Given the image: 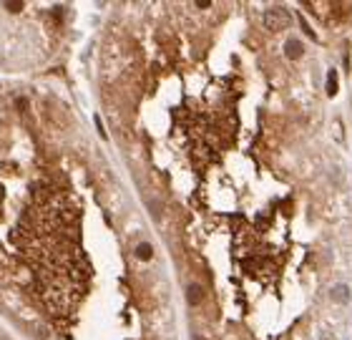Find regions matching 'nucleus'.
<instances>
[{
	"label": "nucleus",
	"instance_id": "nucleus-2",
	"mask_svg": "<svg viewBox=\"0 0 352 340\" xmlns=\"http://www.w3.org/2000/svg\"><path fill=\"white\" fill-rule=\"evenodd\" d=\"M302 53H304V48H302V43H299L297 38H289V40L284 43V56L292 58V61H295V58H299Z\"/></svg>",
	"mask_w": 352,
	"mask_h": 340
},
{
	"label": "nucleus",
	"instance_id": "nucleus-1",
	"mask_svg": "<svg viewBox=\"0 0 352 340\" xmlns=\"http://www.w3.org/2000/svg\"><path fill=\"white\" fill-rule=\"evenodd\" d=\"M292 23V16L282 8V5H274V8H269L267 13H264V25L269 28V31H284V28Z\"/></svg>",
	"mask_w": 352,
	"mask_h": 340
},
{
	"label": "nucleus",
	"instance_id": "nucleus-6",
	"mask_svg": "<svg viewBox=\"0 0 352 340\" xmlns=\"http://www.w3.org/2000/svg\"><path fill=\"white\" fill-rule=\"evenodd\" d=\"M334 295H337V298H340V300H345V298H347V290H345V287H340L337 292H332V298H334Z\"/></svg>",
	"mask_w": 352,
	"mask_h": 340
},
{
	"label": "nucleus",
	"instance_id": "nucleus-7",
	"mask_svg": "<svg viewBox=\"0 0 352 340\" xmlns=\"http://www.w3.org/2000/svg\"><path fill=\"white\" fill-rule=\"evenodd\" d=\"M20 8H23L20 3H8V10H20Z\"/></svg>",
	"mask_w": 352,
	"mask_h": 340
},
{
	"label": "nucleus",
	"instance_id": "nucleus-3",
	"mask_svg": "<svg viewBox=\"0 0 352 340\" xmlns=\"http://www.w3.org/2000/svg\"><path fill=\"white\" fill-rule=\"evenodd\" d=\"M186 298H189V302H192V305H199V302L204 300V292H201V287L194 283V285H189V290H186Z\"/></svg>",
	"mask_w": 352,
	"mask_h": 340
},
{
	"label": "nucleus",
	"instance_id": "nucleus-4",
	"mask_svg": "<svg viewBox=\"0 0 352 340\" xmlns=\"http://www.w3.org/2000/svg\"><path fill=\"white\" fill-rule=\"evenodd\" d=\"M337 88H340V86H337V71L330 68V71H327V96H334Z\"/></svg>",
	"mask_w": 352,
	"mask_h": 340
},
{
	"label": "nucleus",
	"instance_id": "nucleus-5",
	"mask_svg": "<svg viewBox=\"0 0 352 340\" xmlns=\"http://www.w3.org/2000/svg\"><path fill=\"white\" fill-rule=\"evenodd\" d=\"M136 255H139L141 260H149V257H151V247H149V245H139V247H136Z\"/></svg>",
	"mask_w": 352,
	"mask_h": 340
}]
</instances>
